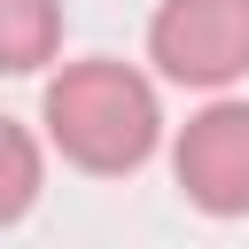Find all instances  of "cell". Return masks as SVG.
<instances>
[{
	"label": "cell",
	"instance_id": "cell-1",
	"mask_svg": "<svg viewBox=\"0 0 249 249\" xmlns=\"http://www.w3.org/2000/svg\"><path fill=\"white\" fill-rule=\"evenodd\" d=\"M39 124H47V148L93 179H124L156 156L163 140V101H156V78H140L132 62L117 54H86V62H62L39 93Z\"/></svg>",
	"mask_w": 249,
	"mask_h": 249
},
{
	"label": "cell",
	"instance_id": "cell-4",
	"mask_svg": "<svg viewBox=\"0 0 249 249\" xmlns=\"http://www.w3.org/2000/svg\"><path fill=\"white\" fill-rule=\"evenodd\" d=\"M62 54V0H0V78H31Z\"/></svg>",
	"mask_w": 249,
	"mask_h": 249
},
{
	"label": "cell",
	"instance_id": "cell-3",
	"mask_svg": "<svg viewBox=\"0 0 249 249\" xmlns=\"http://www.w3.org/2000/svg\"><path fill=\"white\" fill-rule=\"evenodd\" d=\"M171 179L202 218H249V101H210L171 140Z\"/></svg>",
	"mask_w": 249,
	"mask_h": 249
},
{
	"label": "cell",
	"instance_id": "cell-5",
	"mask_svg": "<svg viewBox=\"0 0 249 249\" xmlns=\"http://www.w3.org/2000/svg\"><path fill=\"white\" fill-rule=\"evenodd\" d=\"M39 187H47V148L16 117H0V226H23L31 202H39Z\"/></svg>",
	"mask_w": 249,
	"mask_h": 249
},
{
	"label": "cell",
	"instance_id": "cell-2",
	"mask_svg": "<svg viewBox=\"0 0 249 249\" xmlns=\"http://www.w3.org/2000/svg\"><path fill=\"white\" fill-rule=\"evenodd\" d=\"M148 62L171 86L226 93L249 78V0H163L148 16Z\"/></svg>",
	"mask_w": 249,
	"mask_h": 249
}]
</instances>
